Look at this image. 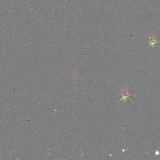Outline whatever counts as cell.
Segmentation results:
<instances>
[{
    "label": "cell",
    "instance_id": "cell-1",
    "mask_svg": "<svg viewBox=\"0 0 160 160\" xmlns=\"http://www.w3.org/2000/svg\"><path fill=\"white\" fill-rule=\"evenodd\" d=\"M122 99H124V101H126V99H128L129 98V97L131 96V93L129 91H122Z\"/></svg>",
    "mask_w": 160,
    "mask_h": 160
}]
</instances>
